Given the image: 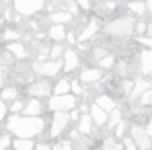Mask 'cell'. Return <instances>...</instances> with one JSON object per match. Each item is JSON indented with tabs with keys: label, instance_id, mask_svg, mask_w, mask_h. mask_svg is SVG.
Returning a JSON list of instances; mask_svg holds the SVG:
<instances>
[{
	"label": "cell",
	"instance_id": "1",
	"mask_svg": "<svg viewBox=\"0 0 152 150\" xmlns=\"http://www.w3.org/2000/svg\"><path fill=\"white\" fill-rule=\"evenodd\" d=\"M48 127V121L41 115H10L6 119V130L17 138H35L41 136Z\"/></svg>",
	"mask_w": 152,
	"mask_h": 150
},
{
	"label": "cell",
	"instance_id": "2",
	"mask_svg": "<svg viewBox=\"0 0 152 150\" xmlns=\"http://www.w3.org/2000/svg\"><path fill=\"white\" fill-rule=\"evenodd\" d=\"M103 35L107 37H117V39H129L132 35H136V19L134 17H115L111 21H107L101 27Z\"/></svg>",
	"mask_w": 152,
	"mask_h": 150
},
{
	"label": "cell",
	"instance_id": "3",
	"mask_svg": "<svg viewBox=\"0 0 152 150\" xmlns=\"http://www.w3.org/2000/svg\"><path fill=\"white\" fill-rule=\"evenodd\" d=\"M70 124H72V119H70L68 111H53L51 113V121L48 125V138L50 140H58L70 127Z\"/></svg>",
	"mask_w": 152,
	"mask_h": 150
},
{
	"label": "cell",
	"instance_id": "4",
	"mask_svg": "<svg viewBox=\"0 0 152 150\" xmlns=\"http://www.w3.org/2000/svg\"><path fill=\"white\" fill-rule=\"evenodd\" d=\"M78 107V97L74 93H68V95H51L48 97V109L51 113L53 111H72Z\"/></svg>",
	"mask_w": 152,
	"mask_h": 150
},
{
	"label": "cell",
	"instance_id": "5",
	"mask_svg": "<svg viewBox=\"0 0 152 150\" xmlns=\"http://www.w3.org/2000/svg\"><path fill=\"white\" fill-rule=\"evenodd\" d=\"M33 72L43 78H56L60 72H64V64L62 60H37L33 62Z\"/></svg>",
	"mask_w": 152,
	"mask_h": 150
},
{
	"label": "cell",
	"instance_id": "6",
	"mask_svg": "<svg viewBox=\"0 0 152 150\" xmlns=\"http://www.w3.org/2000/svg\"><path fill=\"white\" fill-rule=\"evenodd\" d=\"M127 134L134 138V142L138 144V148L140 150H152V136L148 134V130H146V125L144 124H129V130H127Z\"/></svg>",
	"mask_w": 152,
	"mask_h": 150
},
{
	"label": "cell",
	"instance_id": "7",
	"mask_svg": "<svg viewBox=\"0 0 152 150\" xmlns=\"http://www.w3.org/2000/svg\"><path fill=\"white\" fill-rule=\"evenodd\" d=\"M45 0H12V8L15 12H19L21 17H33L37 12H41L45 8Z\"/></svg>",
	"mask_w": 152,
	"mask_h": 150
},
{
	"label": "cell",
	"instance_id": "8",
	"mask_svg": "<svg viewBox=\"0 0 152 150\" xmlns=\"http://www.w3.org/2000/svg\"><path fill=\"white\" fill-rule=\"evenodd\" d=\"M27 91H29L31 97H37V99H45V97H51V95H53V86H51V82L48 80V78H43V76H41V80L31 82Z\"/></svg>",
	"mask_w": 152,
	"mask_h": 150
},
{
	"label": "cell",
	"instance_id": "9",
	"mask_svg": "<svg viewBox=\"0 0 152 150\" xmlns=\"http://www.w3.org/2000/svg\"><path fill=\"white\" fill-rule=\"evenodd\" d=\"M103 78H105V70L99 68V66H88V68H84V70H80V74H78V80L80 82H84V84H99Z\"/></svg>",
	"mask_w": 152,
	"mask_h": 150
},
{
	"label": "cell",
	"instance_id": "10",
	"mask_svg": "<svg viewBox=\"0 0 152 150\" xmlns=\"http://www.w3.org/2000/svg\"><path fill=\"white\" fill-rule=\"evenodd\" d=\"M101 21L97 19V17H93V19H88L86 21V25L82 27V31L78 33V41H91L93 37H97V33L101 31Z\"/></svg>",
	"mask_w": 152,
	"mask_h": 150
},
{
	"label": "cell",
	"instance_id": "11",
	"mask_svg": "<svg viewBox=\"0 0 152 150\" xmlns=\"http://www.w3.org/2000/svg\"><path fill=\"white\" fill-rule=\"evenodd\" d=\"M62 64H64V72L70 76L72 72H76V68L80 66V58H78V51L72 50V48H68V50L64 51V56H62Z\"/></svg>",
	"mask_w": 152,
	"mask_h": 150
},
{
	"label": "cell",
	"instance_id": "12",
	"mask_svg": "<svg viewBox=\"0 0 152 150\" xmlns=\"http://www.w3.org/2000/svg\"><path fill=\"white\" fill-rule=\"evenodd\" d=\"M138 70L142 76H152V50L144 48L138 53Z\"/></svg>",
	"mask_w": 152,
	"mask_h": 150
},
{
	"label": "cell",
	"instance_id": "13",
	"mask_svg": "<svg viewBox=\"0 0 152 150\" xmlns=\"http://www.w3.org/2000/svg\"><path fill=\"white\" fill-rule=\"evenodd\" d=\"M152 86V80H148L146 76H138L134 78V89H132V95H129V101H138L148 89Z\"/></svg>",
	"mask_w": 152,
	"mask_h": 150
},
{
	"label": "cell",
	"instance_id": "14",
	"mask_svg": "<svg viewBox=\"0 0 152 150\" xmlns=\"http://www.w3.org/2000/svg\"><path fill=\"white\" fill-rule=\"evenodd\" d=\"M88 113H91V117H93L95 125H99V127H105V125H107V119H109V111H105L101 105H97L95 101H93V105H91Z\"/></svg>",
	"mask_w": 152,
	"mask_h": 150
},
{
	"label": "cell",
	"instance_id": "15",
	"mask_svg": "<svg viewBox=\"0 0 152 150\" xmlns=\"http://www.w3.org/2000/svg\"><path fill=\"white\" fill-rule=\"evenodd\" d=\"M76 124H78L76 127H78L80 136H93V130H95V121H93L91 113H82V115H80V119H78Z\"/></svg>",
	"mask_w": 152,
	"mask_h": 150
},
{
	"label": "cell",
	"instance_id": "16",
	"mask_svg": "<svg viewBox=\"0 0 152 150\" xmlns=\"http://www.w3.org/2000/svg\"><path fill=\"white\" fill-rule=\"evenodd\" d=\"M93 101H95L97 105H101L105 111H113V109L117 107V99H115L113 95H109V93H99Z\"/></svg>",
	"mask_w": 152,
	"mask_h": 150
},
{
	"label": "cell",
	"instance_id": "17",
	"mask_svg": "<svg viewBox=\"0 0 152 150\" xmlns=\"http://www.w3.org/2000/svg\"><path fill=\"white\" fill-rule=\"evenodd\" d=\"M43 109H45V107H43L41 99L31 97L29 101H25V109H23V113H25V115H41Z\"/></svg>",
	"mask_w": 152,
	"mask_h": 150
},
{
	"label": "cell",
	"instance_id": "18",
	"mask_svg": "<svg viewBox=\"0 0 152 150\" xmlns=\"http://www.w3.org/2000/svg\"><path fill=\"white\" fill-rule=\"evenodd\" d=\"M48 37L51 41H64L68 35H66V27L60 25V23H51V27L48 29Z\"/></svg>",
	"mask_w": 152,
	"mask_h": 150
},
{
	"label": "cell",
	"instance_id": "19",
	"mask_svg": "<svg viewBox=\"0 0 152 150\" xmlns=\"http://www.w3.org/2000/svg\"><path fill=\"white\" fill-rule=\"evenodd\" d=\"M101 150H124V144L119 142V138H117L115 134H109V136L103 138Z\"/></svg>",
	"mask_w": 152,
	"mask_h": 150
},
{
	"label": "cell",
	"instance_id": "20",
	"mask_svg": "<svg viewBox=\"0 0 152 150\" xmlns=\"http://www.w3.org/2000/svg\"><path fill=\"white\" fill-rule=\"evenodd\" d=\"M72 19H74V15L68 12V10H53L48 21H51V23H60V25H66V23H70Z\"/></svg>",
	"mask_w": 152,
	"mask_h": 150
},
{
	"label": "cell",
	"instance_id": "21",
	"mask_svg": "<svg viewBox=\"0 0 152 150\" xmlns=\"http://www.w3.org/2000/svg\"><path fill=\"white\" fill-rule=\"evenodd\" d=\"M68 93H72V80L66 76L53 84V95H68Z\"/></svg>",
	"mask_w": 152,
	"mask_h": 150
},
{
	"label": "cell",
	"instance_id": "22",
	"mask_svg": "<svg viewBox=\"0 0 152 150\" xmlns=\"http://www.w3.org/2000/svg\"><path fill=\"white\" fill-rule=\"evenodd\" d=\"M119 121H124V111H121L119 107H115L113 111H109V119H107V125H105V127H107L109 132H113V127L119 124Z\"/></svg>",
	"mask_w": 152,
	"mask_h": 150
},
{
	"label": "cell",
	"instance_id": "23",
	"mask_svg": "<svg viewBox=\"0 0 152 150\" xmlns=\"http://www.w3.org/2000/svg\"><path fill=\"white\" fill-rule=\"evenodd\" d=\"M6 50H8V53H12V56L19 58V60H25L27 56H29V53H27V48L23 43H19V41H10Z\"/></svg>",
	"mask_w": 152,
	"mask_h": 150
},
{
	"label": "cell",
	"instance_id": "24",
	"mask_svg": "<svg viewBox=\"0 0 152 150\" xmlns=\"http://www.w3.org/2000/svg\"><path fill=\"white\" fill-rule=\"evenodd\" d=\"M35 140L33 138H17L12 140V148L15 150H35Z\"/></svg>",
	"mask_w": 152,
	"mask_h": 150
},
{
	"label": "cell",
	"instance_id": "25",
	"mask_svg": "<svg viewBox=\"0 0 152 150\" xmlns=\"http://www.w3.org/2000/svg\"><path fill=\"white\" fill-rule=\"evenodd\" d=\"M115 62H117L115 53H111V51H109L105 58H101V60L97 62V66H99V68H103V70H111V68L115 66Z\"/></svg>",
	"mask_w": 152,
	"mask_h": 150
},
{
	"label": "cell",
	"instance_id": "26",
	"mask_svg": "<svg viewBox=\"0 0 152 150\" xmlns=\"http://www.w3.org/2000/svg\"><path fill=\"white\" fill-rule=\"evenodd\" d=\"M129 10H132L134 15H138V17H142V15H146V12H148V8H146V2H144V0H132V2H129Z\"/></svg>",
	"mask_w": 152,
	"mask_h": 150
},
{
	"label": "cell",
	"instance_id": "27",
	"mask_svg": "<svg viewBox=\"0 0 152 150\" xmlns=\"http://www.w3.org/2000/svg\"><path fill=\"white\" fill-rule=\"evenodd\" d=\"M0 97H2L4 101L19 99V89H17V86H4V89L0 91Z\"/></svg>",
	"mask_w": 152,
	"mask_h": 150
},
{
	"label": "cell",
	"instance_id": "28",
	"mask_svg": "<svg viewBox=\"0 0 152 150\" xmlns=\"http://www.w3.org/2000/svg\"><path fill=\"white\" fill-rule=\"evenodd\" d=\"M64 45H62V41H53V45L50 48V60H60L62 56H64Z\"/></svg>",
	"mask_w": 152,
	"mask_h": 150
},
{
	"label": "cell",
	"instance_id": "29",
	"mask_svg": "<svg viewBox=\"0 0 152 150\" xmlns=\"http://www.w3.org/2000/svg\"><path fill=\"white\" fill-rule=\"evenodd\" d=\"M51 150H76L74 140H70V138H62V140H58V142L53 144V148H51Z\"/></svg>",
	"mask_w": 152,
	"mask_h": 150
},
{
	"label": "cell",
	"instance_id": "30",
	"mask_svg": "<svg viewBox=\"0 0 152 150\" xmlns=\"http://www.w3.org/2000/svg\"><path fill=\"white\" fill-rule=\"evenodd\" d=\"M126 130H129V124L124 119V121H119V124L113 127V134H115L117 138H124V136H126Z\"/></svg>",
	"mask_w": 152,
	"mask_h": 150
},
{
	"label": "cell",
	"instance_id": "31",
	"mask_svg": "<svg viewBox=\"0 0 152 150\" xmlns=\"http://www.w3.org/2000/svg\"><path fill=\"white\" fill-rule=\"evenodd\" d=\"M138 103H140V105H144V107H150V109H152V86L144 93V95H142V97H140V99H138Z\"/></svg>",
	"mask_w": 152,
	"mask_h": 150
},
{
	"label": "cell",
	"instance_id": "32",
	"mask_svg": "<svg viewBox=\"0 0 152 150\" xmlns=\"http://www.w3.org/2000/svg\"><path fill=\"white\" fill-rule=\"evenodd\" d=\"M121 144H124V150H140V148H138V144L134 142V138H132L129 134H127V136H124Z\"/></svg>",
	"mask_w": 152,
	"mask_h": 150
},
{
	"label": "cell",
	"instance_id": "33",
	"mask_svg": "<svg viewBox=\"0 0 152 150\" xmlns=\"http://www.w3.org/2000/svg\"><path fill=\"white\" fill-rule=\"evenodd\" d=\"M136 43H140V45L152 50V35H138V37H136Z\"/></svg>",
	"mask_w": 152,
	"mask_h": 150
},
{
	"label": "cell",
	"instance_id": "34",
	"mask_svg": "<svg viewBox=\"0 0 152 150\" xmlns=\"http://www.w3.org/2000/svg\"><path fill=\"white\" fill-rule=\"evenodd\" d=\"M23 109H25V101H21V99L10 101V111H12V113H21Z\"/></svg>",
	"mask_w": 152,
	"mask_h": 150
},
{
	"label": "cell",
	"instance_id": "35",
	"mask_svg": "<svg viewBox=\"0 0 152 150\" xmlns=\"http://www.w3.org/2000/svg\"><path fill=\"white\" fill-rule=\"evenodd\" d=\"M2 39H6V41H19V39H21V35H19L17 31H10V29H8V31H4V33H2Z\"/></svg>",
	"mask_w": 152,
	"mask_h": 150
},
{
	"label": "cell",
	"instance_id": "36",
	"mask_svg": "<svg viewBox=\"0 0 152 150\" xmlns=\"http://www.w3.org/2000/svg\"><path fill=\"white\" fill-rule=\"evenodd\" d=\"M148 29V23L146 21H136V35H144Z\"/></svg>",
	"mask_w": 152,
	"mask_h": 150
},
{
	"label": "cell",
	"instance_id": "37",
	"mask_svg": "<svg viewBox=\"0 0 152 150\" xmlns=\"http://www.w3.org/2000/svg\"><path fill=\"white\" fill-rule=\"evenodd\" d=\"M78 2V6H80V10H84V12H88V10H93V0H76Z\"/></svg>",
	"mask_w": 152,
	"mask_h": 150
},
{
	"label": "cell",
	"instance_id": "38",
	"mask_svg": "<svg viewBox=\"0 0 152 150\" xmlns=\"http://www.w3.org/2000/svg\"><path fill=\"white\" fill-rule=\"evenodd\" d=\"M72 93H74L76 97H78V95H84V89L80 86V80H78V78L72 80Z\"/></svg>",
	"mask_w": 152,
	"mask_h": 150
},
{
	"label": "cell",
	"instance_id": "39",
	"mask_svg": "<svg viewBox=\"0 0 152 150\" xmlns=\"http://www.w3.org/2000/svg\"><path fill=\"white\" fill-rule=\"evenodd\" d=\"M6 113H8V105H6V101L0 97V121L6 119Z\"/></svg>",
	"mask_w": 152,
	"mask_h": 150
},
{
	"label": "cell",
	"instance_id": "40",
	"mask_svg": "<svg viewBox=\"0 0 152 150\" xmlns=\"http://www.w3.org/2000/svg\"><path fill=\"white\" fill-rule=\"evenodd\" d=\"M6 78H8V68L0 64V89H4V82H6Z\"/></svg>",
	"mask_w": 152,
	"mask_h": 150
},
{
	"label": "cell",
	"instance_id": "41",
	"mask_svg": "<svg viewBox=\"0 0 152 150\" xmlns=\"http://www.w3.org/2000/svg\"><path fill=\"white\" fill-rule=\"evenodd\" d=\"M10 144H12V142H10V136H6V134L0 136V150H6Z\"/></svg>",
	"mask_w": 152,
	"mask_h": 150
},
{
	"label": "cell",
	"instance_id": "42",
	"mask_svg": "<svg viewBox=\"0 0 152 150\" xmlns=\"http://www.w3.org/2000/svg\"><path fill=\"white\" fill-rule=\"evenodd\" d=\"M51 148H53L51 142H37L35 144V150H51Z\"/></svg>",
	"mask_w": 152,
	"mask_h": 150
},
{
	"label": "cell",
	"instance_id": "43",
	"mask_svg": "<svg viewBox=\"0 0 152 150\" xmlns=\"http://www.w3.org/2000/svg\"><path fill=\"white\" fill-rule=\"evenodd\" d=\"M146 2V8H148V12H152V0H144Z\"/></svg>",
	"mask_w": 152,
	"mask_h": 150
},
{
	"label": "cell",
	"instance_id": "44",
	"mask_svg": "<svg viewBox=\"0 0 152 150\" xmlns=\"http://www.w3.org/2000/svg\"><path fill=\"white\" fill-rule=\"evenodd\" d=\"M146 35H152V21H148V29H146Z\"/></svg>",
	"mask_w": 152,
	"mask_h": 150
},
{
	"label": "cell",
	"instance_id": "45",
	"mask_svg": "<svg viewBox=\"0 0 152 150\" xmlns=\"http://www.w3.org/2000/svg\"><path fill=\"white\" fill-rule=\"evenodd\" d=\"M0 25H2V19H0Z\"/></svg>",
	"mask_w": 152,
	"mask_h": 150
}]
</instances>
